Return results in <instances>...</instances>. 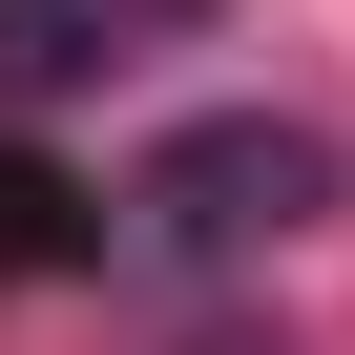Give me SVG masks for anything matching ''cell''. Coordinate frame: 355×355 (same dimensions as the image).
<instances>
[{"label":"cell","instance_id":"cell-4","mask_svg":"<svg viewBox=\"0 0 355 355\" xmlns=\"http://www.w3.org/2000/svg\"><path fill=\"white\" fill-rule=\"evenodd\" d=\"M230 355H251V334H230Z\"/></svg>","mask_w":355,"mask_h":355},{"label":"cell","instance_id":"cell-3","mask_svg":"<svg viewBox=\"0 0 355 355\" xmlns=\"http://www.w3.org/2000/svg\"><path fill=\"white\" fill-rule=\"evenodd\" d=\"M84 251V189H42V167H0V272H63Z\"/></svg>","mask_w":355,"mask_h":355},{"label":"cell","instance_id":"cell-1","mask_svg":"<svg viewBox=\"0 0 355 355\" xmlns=\"http://www.w3.org/2000/svg\"><path fill=\"white\" fill-rule=\"evenodd\" d=\"M167 251H293L313 209H334V146L313 125H272V105H209V125H167L146 146V189H125Z\"/></svg>","mask_w":355,"mask_h":355},{"label":"cell","instance_id":"cell-2","mask_svg":"<svg viewBox=\"0 0 355 355\" xmlns=\"http://www.w3.org/2000/svg\"><path fill=\"white\" fill-rule=\"evenodd\" d=\"M105 63V21H84V0H0V105H63Z\"/></svg>","mask_w":355,"mask_h":355}]
</instances>
